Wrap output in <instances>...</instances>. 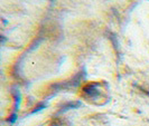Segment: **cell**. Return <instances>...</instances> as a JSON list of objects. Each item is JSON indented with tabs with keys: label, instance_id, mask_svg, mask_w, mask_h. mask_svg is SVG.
Here are the masks:
<instances>
[{
	"label": "cell",
	"instance_id": "obj_1",
	"mask_svg": "<svg viewBox=\"0 0 149 126\" xmlns=\"http://www.w3.org/2000/svg\"><path fill=\"white\" fill-rule=\"evenodd\" d=\"M84 78H85V70H82V72L77 73V74L75 75L71 81H68V82L58 83V84L53 85V88L55 89V90H54V94H55L56 92L63 90V89L74 88V87H76V86H79V85H80V83L82 82Z\"/></svg>",
	"mask_w": 149,
	"mask_h": 126
},
{
	"label": "cell",
	"instance_id": "obj_2",
	"mask_svg": "<svg viewBox=\"0 0 149 126\" xmlns=\"http://www.w3.org/2000/svg\"><path fill=\"white\" fill-rule=\"evenodd\" d=\"M83 96L85 97L88 101H97L102 97L101 93V84L100 83H91L85 85L82 89Z\"/></svg>",
	"mask_w": 149,
	"mask_h": 126
},
{
	"label": "cell",
	"instance_id": "obj_3",
	"mask_svg": "<svg viewBox=\"0 0 149 126\" xmlns=\"http://www.w3.org/2000/svg\"><path fill=\"white\" fill-rule=\"evenodd\" d=\"M81 102H70V103H66L62 106V108L60 109L58 114H62V113H65V112L70 111V109H74V108H77L81 106Z\"/></svg>",
	"mask_w": 149,
	"mask_h": 126
},
{
	"label": "cell",
	"instance_id": "obj_4",
	"mask_svg": "<svg viewBox=\"0 0 149 126\" xmlns=\"http://www.w3.org/2000/svg\"><path fill=\"white\" fill-rule=\"evenodd\" d=\"M45 107H46V103H40L38 106H36V107H35V109L31 112V114H36V113H38V112L43 111Z\"/></svg>",
	"mask_w": 149,
	"mask_h": 126
},
{
	"label": "cell",
	"instance_id": "obj_5",
	"mask_svg": "<svg viewBox=\"0 0 149 126\" xmlns=\"http://www.w3.org/2000/svg\"><path fill=\"white\" fill-rule=\"evenodd\" d=\"M16 119H17V113H13V114L10 115V117L8 118V122H9L10 124H14L16 122Z\"/></svg>",
	"mask_w": 149,
	"mask_h": 126
}]
</instances>
